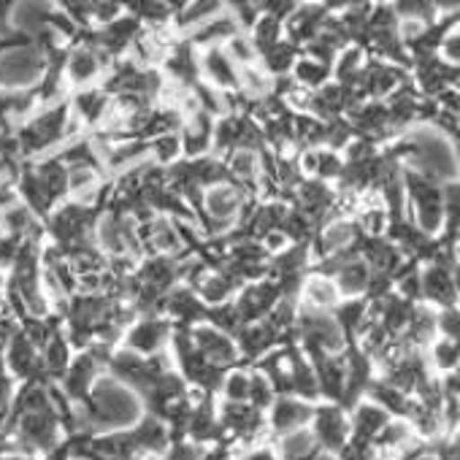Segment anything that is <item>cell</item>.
I'll list each match as a JSON object with an SVG mask.
<instances>
[{
	"mask_svg": "<svg viewBox=\"0 0 460 460\" xmlns=\"http://www.w3.org/2000/svg\"><path fill=\"white\" fill-rule=\"evenodd\" d=\"M457 266L449 263H422L420 266V304L430 309L457 306Z\"/></svg>",
	"mask_w": 460,
	"mask_h": 460,
	"instance_id": "4",
	"label": "cell"
},
{
	"mask_svg": "<svg viewBox=\"0 0 460 460\" xmlns=\"http://www.w3.org/2000/svg\"><path fill=\"white\" fill-rule=\"evenodd\" d=\"M298 55H301V49H298V47H293V44L285 39V41L274 44L271 49L261 52L258 66H261V68H263L274 82H279V79H290V71H293V66H296Z\"/></svg>",
	"mask_w": 460,
	"mask_h": 460,
	"instance_id": "8",
	"label": "cell"
},
{
	"mask_svg": "<svg viewBox=\"0 0 460 460\" xmlns=\"http://www.w3.org/2000/svg\"><path fill=\"white\" fill-rule=\"evenodd\" d=\"M274 401H277V390L269 382V376L263 371H258V368L250 366V398H247V403L266 414Z\"/></svg>",
	"mask_w": 460,
	"mask_h": 460,
	"instance_id": "14",
	"label": "cell"
},
{
	"mask_svg": "<svg viewBox=\"0 0 460 460\" xmlns=\"http://www.w3.org/2000/svg\"><path fill=\"white\" fill-rule=\"evenodd\" d=\"M187 336L192 341V347L200 352V358L206 363H211L214 368L219 371H227L234 366H242V358H239V347H236V339L222 333L219 328H214L211 323H198L192 328H187Z\"/></svg>",
	"mask_w": 460,
	"mask_h": 460,
	"instance_id": "3",
	"label": "cell"
},
{
	"mask_svg": "<svg viewBox=\"0 0 460 460\" xmlns=\"http://www.w3.org/2000/svg\"><path fill=\"white\" fill-rule=\"evenodd\" d=\"M173 325L163 317V314H138L119 336V347L141 355V358H152V355H163L168 352V344L173 339Z\"/></svg>",
	"mask_w": 460,
	"mask_h": 460,
	"instance_id": "1",
	"label": "cell"
},
{
	"mask_svg": "<svg viewBox=\"0 0 460 460\" xmlns=\"http://www.w3.org/2000/svg\"><path fill=\"white\" fill-rule=\"evenodd\" d=\"M425 355V363L430 368L433 376H444V374H457V341L455 339H441L436 336L428 349L422 352Z\"/></svg>",
	"mask_w": 460,
	"mask_h": 460,
	"instance_id": "10",
	"label": "cell"
},
{
	"mask_svg": "<svg viewBox=\"0 0 460 460\" xmlns=\"http://www.w3.org/2000/svg\"><path fill=\"white\" fill-rule=\"evenodd\" d=\"M457 333H460V309L457 306L438 309L436 312V336L457 341Z\"/></svg>",
	"mask_w": 460,
	"mask_h": 460,
	"instance_id": "17",
	"label": "cell"
},
{
	"mask_svg": "<svg viewBox=\"0 0 460 460\" xmlns=\"http://www.w3.org/2000/svg\"><path fill=\"white\" fill-rule=\"evenodd\" d=\"M250 398V366L227 368L217 387V401L225 403H247Z\"/></svg>",
	"mask_w": 460,
	"mask_h": 460,
	"instance_id": "11",
	"label": "cell"
},
{
	"mask_svg": "<svg viewBox=\"0 0 460 460\" xmlns=\"http://www.w3.org/2000/svg\"><path fill=\"white\" fill-rule=\"evenodd\" d=\"M222 49H225V55L230 58V63H234L239 71L252 68V66H258V60H261V55H258V49H255V44L250 41V36H247V33L234 36V39H230Z\"/></svg>",
	"mask_w": 460,
	"mask_h": 460,
	"instance_id": "13",
	"label": "cell"
},
{
	"mask_svg": "<svg viewBox=\"0 0 460 460\" xmlns=\"http://www.w3.org/2000/svg\"><path fill=\"white\" fill-rule=\"evenodd\" d=\"M203 452H206V447H198L190 438H171L168 449L157 460H200Z\"/></svg>",
	"mask_w": 460,
	"mask_h": 460,
	"instance_id": "15",
	"label": "cell"
},
{
	"mask_svg": "<svg viewBox=\"0 0 460 460\" xmlns=\"http://www.w3.org/2000/svg\"><path fill=\"white\" fill-rule=\"evenodd\" d=\"M247 36H250V41L255 44V49H258V55H261V52L271 49L274 44L285 41V25H282V20H277V17H271V14H266V12L261 9V17H258V22L250 28Z\"/></svg>",
	"mask_w": 460,
	"mask_h": 460,
	"instance_id": "12",
	"label": "cell"
},
{
	"mask_svg": "<svg viewBox=\"0 0 460 460\" xmlns=\"http://www.w3.org/2000/svg\"><path fill=\"white\" fill-rule=\"evenodd\" d=\"M236 460H282V457H279L277 441L274 438H263V441H255L250 447L236 449Z\"/></svg>",
	"mask_w": 460,
	"mask_h": 460,
	"instance_id": "16",
	"label": "cell"
},
{
	"mask_svg": "<svg viewBox=\"0 0 460 460\" xmlns=\"http://www.w3.org/2000/svg\"><path fill=\"white\" fill-rule=\"evenodd\" d=\"M331 79H333L331 66L328 63H320V60H314V58H309L304 52L298 55V60H296V66L290 71V82L298 84V87H304V90H309V93H317Z\"/></svg>",
	"mask_w": 460,
	"mask_h": 460,
	"instance_id": "9",
	"label": "cell"
},
{
	"mask_svg": "<svg viewBox=\"0 0 460 460\" xmlns=\"http://www.w3.org/2000/svg\"><path fill=\"white\" fill-rule=\"evenodd\" d=\"M341 304L339 288L336 282L323 274V271H306L301 285H298V306L306 312H323V314H333L336 306Z\"/></svg>",
	"mask_w": 460,
	"mask_h": 460,
	"instance_id": "7",
	"label": "cell"
},
{
	"mask_svg": "<svg viewBox=\"0 0 460 460\" xmlns=\"http://www.w3.org/2000/svg\"><path fill=\"white\" fill-rule=\"evenodd\" d=\"M309 436L314 447L325 455H336L349 444V414L341 403L317 401L309 422Z\"/></svg>",
	"mask_w": 460,
	"mask_h": 460,
	"instance_id": "2",
	"label": "cell"
},
{
	"mask_svg": "<svg viewBox=\"0 0 460 460\" xmlns=\"http://www.w3.org/2000/svg\"><path fill=\"white\" fill-rule=\"evenodd\" d=\"M314 414V403L296 395H277L271 409L266 411V428L271 438H285L298 430H306Z\"/></svg>",
	"mask_w": 460,
	"mask_h": 460,
	"instance_id": "5",
	"label": "cell"
},
{
	"mask_svg": "<svg viewBox=\"0 0 460 460\" xmlns=\"http://www.w3.org/2000/svg\"><path fill=\"white\" fill-rule=\"evenodd\" d=\"M198 71H200V82L208 84L211 90L222 95L239 93V68L230 63L222 47L198 52Z\"/></svg>",
	"mask_w": 460,
	"mask_h": 460,
	"instance_id": "6",
	"label": "cell"
}]
</instances>
